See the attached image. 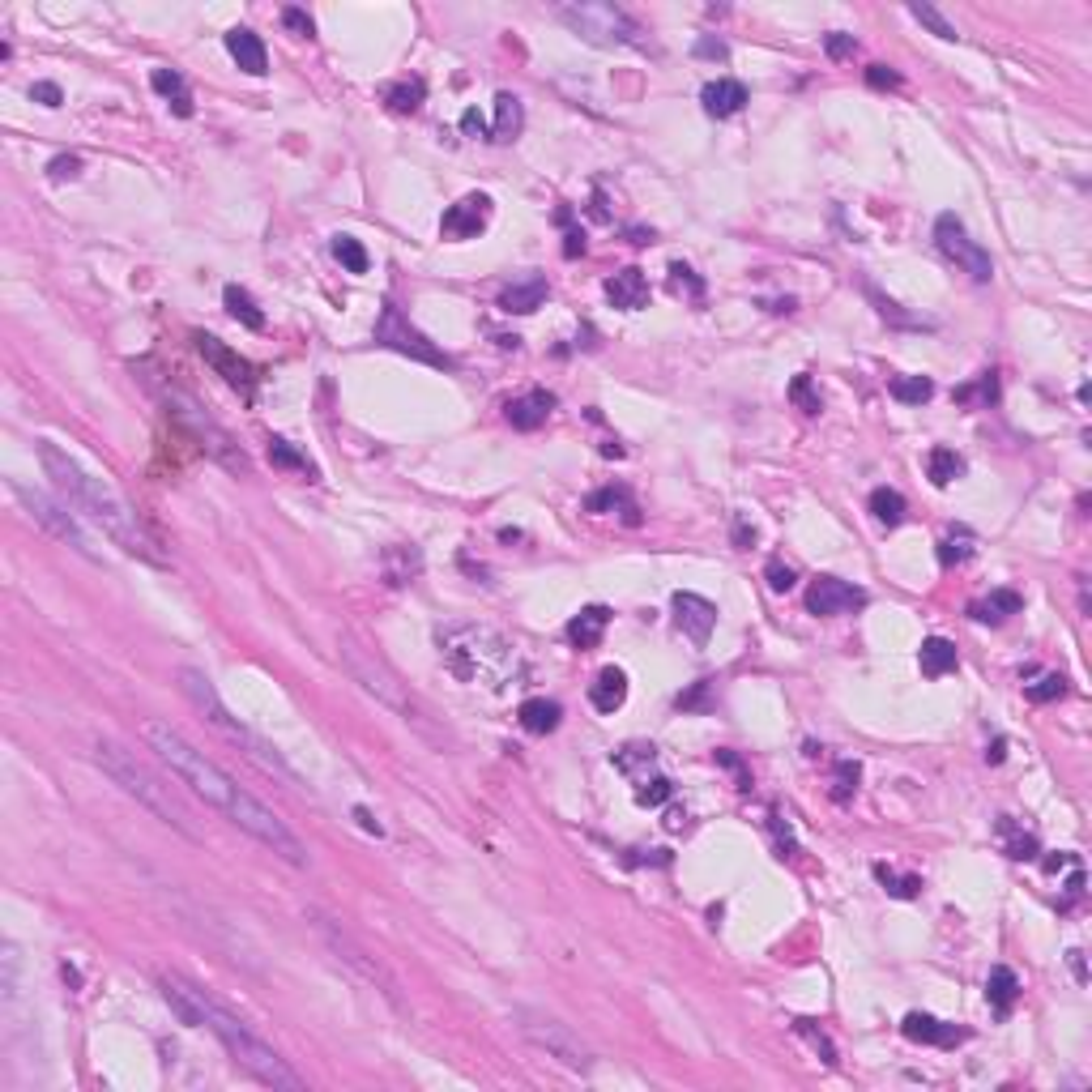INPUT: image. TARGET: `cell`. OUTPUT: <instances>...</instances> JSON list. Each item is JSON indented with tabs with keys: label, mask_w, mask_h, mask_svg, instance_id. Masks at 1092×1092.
<instances>
[{
	"label": "cell",
	"mask_w": 1092,
	"mask_h": 1092,
	"mask_svg": "<svg viewBox=\"0 0 1092 1092\" xmlns=\"http://www.w3.org/2000/svg\"><path fill=\"white\" fill-rule=\"evenodd\" d=\"M141 734H146L150 751H159V760L172 769V777H176L180 786H188L201 802H209L214 811H222L231 824H239L248 836H257V841L265 849H274L282 862H291V867H300V871L311 867L307 845L287 828V819L274 815V806H265L257 793H248L231 773L218 769L205 751H196L188 739H183L180 730H172L167 721H146V730H141Z\"/></svg>",
	"instance_id": "6da1fadb"
},
{
	"label": "cell",
	"mask_w": 1092,
	"mask_h": 1092,
	"mask_svg": "<svg viewBox=\"0 0 1092 1092\" xmlns=\"http://www.w3.org/2000/svg\"><path fill=\"white\" fill-rule=\"evenodd\" d=\"M39 461H44V474L52 478V487L61 491V500L68 508H77V513H86L94 525H103V534L120 550L154 563V568H167V555L159 550V543H154V534L141 525L137 508L124 500L107 478L90 474L86 465H81L77 457H68V452L61 444H52V439H39Z\"/></svg>",
	"instance_id": "7a4b0ae2"
},
{
	"label": "cell",
	"mask_w": 1092,
	"mask_h": 1092,
	"mask_svg": "<svg viewBox=\"0 0 1092 1092\" xmlns=\"http://www.w3.org/2000/svg\"><path fill=\"white\" fill-rule=\"evenodd\" d=\"M159 990H163V999L172 1003V1012L183 1020V1025L214 1032V1037L222 1041V1049L231 1054V1062H235V1067H244L252 1080H261L269 1088H287V1092H300L303 1088V1075L295 1071L265 1037H257L244 1020L226 1012V1007L209 995V990L192 986L188 977H180V973H163L159 977Z\"/></svg>",
	"instance_id": "3957f363"
},
{
	"label": "cell",
	"mask_w": 1092,
	"mask_h": 1092,
	"mask_svg": "<svg viewBox=\"0 0 1092 1092\" xmlns=\"http://www.w3.org/2000/svg\"><path fill=\"white\" fill-rule=\"evenodd\" d=\"M439 662L452 678L461 683H482L491 691H504L521 670V658L513 641H504L500 632L478 628V623H457V628L439 632Z\"/></svg>",
	"instance_id": "277c9868"
},
{
	"label": "cell",
	"mask_w": 1092,
	"mask_h": 1092,
	"mask_svg": "<svg viewBox=\"0 0 1092 1092\" xmlns=\"http://www.w3.org/2000/svg\"><path fill=\"white\" fill-rule=\"evenodd\" d=\"M90 760H94L98 769H103L124 793H129V798H137L141 806H146L150 815H159L163 824H172L180 836H188V841H201V832H196L192 811L183 806V798L163 782L159 773L150 769V764H141L129 747H120V743H111V739H94Z\"/></svg>",
	"instance_id": "5b68a950"
},
{
	"label": "cell",
	"mask_w": 1092,
	"mask_h": 1092,
	"mask_svg": "<svg viewBox=\"0 0 1092 1092\" xmlns=\"http://www.w3.org/2000/svg\"><path fill=\"white\" fill-rule=\"evenodd\" d=\"M180 691H183V696L192 700V708H196V713H201V717H205V721H209V726H214L218 734H226V739H231L235 747H244L248 756L261 764V769L278 773L282 782H291L295 789H300V777H295V769H291V764L282 760L278 751H274V747H269V743L261 739V734H252V730L244 726V721H239V717H231V708L222 704L218 687L209 683V674H205V670H192V666H183V670H180Z\"/></svg>",
	"instance_id": "8992f818"
},
{
	"label": "cell",
	"mask_w": 1092,
	"mask_h": 1092,
	"mask_svg": "<svg viewBox=\"0 0 1092 1092\" xmlns=\"http://www.w3.org/2000/svg\"><path fill=\"white\" fill-rule=\"evenodd\" d=\"M559 22L568 26L572 35H580L593 48H636L649 52V31L632 18L628 9L606 5V0H580V5H559Z\"/></svg>",
	"instance_id": "52a82bcc"
},
{
	"label": "cell",
	"mask_w": 1092,
	"mask_h": 1092,
	"mask_svg": "<svg viewBox=\"0 0 1092 1092\" xmlns=\"http://www.w3.org/2000/svg\"><path fill=\"white\" fill-rule=\"evenodd\" d=\"M337 658H342L346 666V674L359 683L367 696H376L380 704H389L393 713H410V696H406V683L397 678V670L376 654V649H367L359 636H350L342 632L337 636Z\"/></svg>",
	"instance_id": "ba28073f"
},
{
	"label": "cell",
	"mask_w": 1092,
	"mask_h": 1092,
	"mask_svg": "<svg viewBox=\"0 0 1092 1092\" xmlns=\"http://www.w3.org/2000/svg\"><path fill=\"white\" fill-rule=\"evenodd\" d=\"M517 1029H521V1037L538 1045L546 1058H555L563 1062L568 1071H593V1049L580 1041V1032L572 1025H563V1020L555 1016H546V1012H530V1007H521L517 1012Z\"/></svg>",
	"instance_id": "9c48e42d"
},
{
	"label": "cell",
	"mask_w": 1092,
	"mask_h": 1092,
	"mask_svg": "<svg viewBox=\"0 0 1092 1092\" xmlns=\"http://www.w3.org/2000/svg\"><path fill=\"white\" fill-rule=\"evenodd\" d=\"M9 491H13V500H18L26 513H31L35 525H44V530L52 538H61L64 546H73L81 559H90V563H103V555H98V546H94V538L81 530L77 517L68 513V504H56L48 491H39V487H26V482L18 478H9Z\"/></svg>",
	"instance_id": "30bf717a"
},
{
	"label": "cell",
	"mask_w": 1092,
	"mask_h": 1092,
	"mask_svg": "<svg viewBox=\"0 0 1092 1092\" xmlns=\"http://www.w3.org/2000/svg\"><path fill=\"white\" fill-rule=\"evenodd\" d=\"M163 406H167V415L180 419L183 427H188V431L196 435V444H201V448L209 452V457L222 461L231 474H248V457H244V448H239L235 439L226 435V431L218 427V423L209 419L205 410L192 402V397H183V393H176V389H163Z\"/></svg>",
	"instance_id": "8fae6325"
},
{
	"label": "cell",
	"mask_w": 1092,
	"mask_h": 1092,
	"mask_svg": "<svg viewBox=\"0 0 1092 1092\" xmlns=\"http://www.w3.org/2000/svg\"><path fill=\"white\" fill-rule=\"evenodd\" d=\"M316 930H320V939H324V943H329L333 952H337V960L350 964V969L359 973L363 982H372V986H376L380 995H385L393 1007H402V995H397V977H393V973H389L385 964H380L372 952H367V947H359V943H354L342 926H333L329 917H316Z\"/></svg>",
	"instance_id": "7c38bea8"
},
{
	"label": "cell",
	"mask_w": 1092,
	"mask_h": 1092,
	"mask_svg": "<svg viewBox=\"0 0 1092 1092\" xmlns=\"http://www.w3.org/2000/svg\"><path fill=\"white\" fill-rule=\"evenodd\" d=\"M934 244H939V252L947 261H952L960 274H969L973 282H986L995 278V261H990V252L977 244V239H969V231H964V222L956 214H939V222H934Z\"/></svg>",
	"instance_id": "4fadbf2b"
},
{
	"label": "cell",
	"mask_w": 1092,
	"mask_h": 1092,
	"mask_svg": "<svg viewBox=\"0 0 1092 1092\" xmlns=\"http://www.w3.org/2000/svg\"><path fill=\"white\" fill-rule=\"evenodd\" d=\"M376 342L380 346H389L397 354H410V359H419V363H427V367H452V359L439 346H431L427 337H423L415 324H410L402 311H397L393 303L380 307V320H376Z\"/></svg>",
	"instance_id": "5bb4252c"
},
{
	"label": "cell",
	"mask_w": 1092,
	"mask_h": 1092,
	"mask_svg": "<svg viewBox=\"0 0 1092 1092\" xmlns=\"http://www.w3.org/2000/svg\"><path fill=\"white\" fill-rule=\"evenodd\" d=\"M192 342H196V350H201V359H205L209 367H214V372H218V376H222L226 385H231L239 397H248V402H252V397H257V367H252V363L244 359V354L226 350V346L218 342V337H209V333H196Z\"/></svg>",
	"instance_id": "9a60e30c"
},
{
	"label": "cell",
	"mask_w": 1092,
	"mask_h": 1092,
	"mask_svg": "<svg viewBox=\"0 0 1092 1092\" xmlns=\"http://www.w3.org/2000/svg\"><path fill=\"white\" fill-rule=\"evenodd\" d=\"M858 606H867V589L849 585L841 576H819L811 589H806V611L819 619H836V615H854Z\"/></svg>",
	"instance_id": "2e32d148"
},
{
	"label": "cell",
	"mask_w": 1092,
	"mask_h": 1092,
	"mask_svg": "<svg viewBox=\"0 0 1092 1092\" xmlns=\"http://www.w3.org/2000/svg\"><path fill=\"white\" fill-rule=\"evenodd\" d=\"M674 619L691 645H708V636L717 628V606L700 593H674Z\"/></svg>",
	"instance_id": "e0dca14e"
},
{
	"label": "cell",
	"mask_w": 1092,
	"mask_h": 1092,
	"mask_svg": "<svg viewBox=\"0 0 1092 1092\" xmlns=\"http://www.w3.org/2000/svg\"><path fill=\"white\" fill-rule=\"evenodd\" d=\"M491 222V196H482V192H470V196H461L457 205L444 214V222H439V231H444L448 239H474L482 226Z\"/></svg>",
	"instance_id": "ac0fdd59"
},
{
	"label": "cell",
	"mask_w": 1092,
	"mask_h": 1092,
	"mask_svg": "<svg viewBox=\"0 0 1092 1092\" xmlns=\"http://www.w3.org/2000/svg\"><path fill=\"white\" fill-rule=\"evenodd\" d=\"M901 1032L910 1041H917V1045H943V1049H952V1045H960L964 1037H969V1032L964 1029H956V1025H947V1020H934V1016H921V1012H910L901 1020Z\"/></svg>",
	"instance_id": "d6986e66"
},
{
	"label": "cell",
	"mask_w": 1092,
	"mask_h": 1092,
	"mask_svg": "<svg viewBox=\"0 0 1092 1092\" xmlns=\"http://www.w3.org/2000/svg\"><path fill=\"white\" fill-rule=\"evenodd\" d=\"M606 300L623 311H641L649 303V282L641 269H619L615 278H606Z\"/></svg>",
	"instance_id": "ffe728a7"
},
{
	"label": "cell",
	"mask_w": 1092,
	"mask_h": 1092,
	"mask_svg": "<svg viewBox=\"0 0 1092 1092\" xmlns=\"http://www.w3.org/2000/svg\"><path fill=\"white\" fill-rule=\"evenodd\" d=\"M226 52H231V61L244 68V73L252 77H261L265 68H269V56H265V44H261V35H252L244 31V26H235V31H226Z\"/></svg>",
	"instance_id": "44dd1931"
},
{
	"label": "cell",
	"mask_w": 1092,
	"mask_h": 1092,
	"mask_svg": "<svg viewBox=\"0 0 1092 1092\" xmlns=\"http://www.w3.org/2000/svg\"><path fill=\"white\" fill-rule=\"evenodd\" d=\"M700 103H704L708 116L726 120V116H734V111H743V103H747V86H743V81H734V77H717V81H708V86H704Z\"/></svg>",
	"instance_id": "7402d4cb"
},
{
	"label": "cell",
	"mask_w": 1092,
	"mask_h": 1092,
	"mask_svg": "<svg viewBox=\"0 0 1092 1092\" xmlns=\"http://www.w3.org/2000/svg\"><path fill=\"white\" fill-rule=\"evenodd\" d=\"M550 410H555V397L538 389V393H525L517 402H508V423H513L517 431H538L550 419Z\"/></svg>",
	"instance_id": "603a6c76"
},
{
	"label": "cell",
	"mask_w": 1092,
	"mask_h": 1092,
	"mask_svg": "<svg viewBox=\"0 0 1092 1092\" xmlns=\"http://www.w3.org/2000/svg\"><path fill=\"white\" fill-rule=\"evenodd\" d=\"M589 700H593L598 713H615V708H623V700H628V674H623L619 666H606V670L593 678Z\"/></svg>",
	"instance_id": "cb8c5ba5"
},
{
	"label": "cell",
	"mask_w": 1092,
	"mask_h": 1092,
	"mask_svg": "<svg viewBox=\"0 0 1092 1092\" xmlns=\"http://www.w3.org/2000/svg\"><path fill=\"white\" fill-rule=\"evenodd\" d=\"M956 645L952 641H943V636H926L917 649V666H921V674L926 678H939L947 670H956Z\"/></svg>",
	"instance_id": "d4e9b609"
},
{
	"label": "cell",
	"mask_w": 1092,
	"mask_h": 1092,
	"mask_svg": "<svg viewBox=\"0 0 1092 1092\" xmlns=\"http://www.w3.org/2000/svg\"><path fill=\"white\" fill-rule=\"evenodd\" d=\"M606 623H611V611H606V606H585V611L568 623V641L576 649H593V645L602 641Z\"/></svg>",
	"instance_id": "484cf974"
},
{
	"label": "cell",
	"mask_w": 1092,
	"mask_h": 1092,
	"mask_svg": "<svg viewBox=\"0 0 1092 1092\" xmlns=\"http://www.w3.org/2000/svg\"><path fill=\"white\" fill-rule=\"evenodd\" d=\"M521 726L530 730V734H550L559 726V717H563V708L555 700H546V696H534V700H525L521 704Z\"/></svg>",
	"instance_id": "4316f807"
},
{
	"label": "cell",
	"mask_w": 1092,
	"mask_h": 1092,
	"mask_svg": "<svg viewBox=\"0 0 1092 1092\" xmlns=\"http://www.w3.org/2000/svg\"><path fill=\"white\" fill-rule=\"evenodd\" d=\"M546 300V282L543 278H530V282H517V287H508L500 295V307L504 311H517V316H525V311H538Z\"/></svg>",
	"instance_id": "83f0119b"
},
{
	"label": "cell",
	"mask_w": 1092,
	"mask_h": 1092,
	"mask_svg": "<svg viewBox=\"0 0 1092 1092\" xmlns=\"http://www.w3.org/2000/svg\"><path fill=\"white\" fill-rule=\"evenodd\" d=\"M150 86L159 90L163 98H172L176 116H183V120L192 116V94H188V86H183V77L176 73V68H154V73H150Z\"/></svg>",
	"instance_id": "f1b7e54d"
},
{
	"label": "cell",
	"mask_w": 1092,
	"mask_h": 1092,
	"mask_svg": "<svg viewBox=\"0 0 1092 1092\" xmlns=\"http://www.w3.org/2000/svg\"><path fill=\"white\" fill-rule=\"evenodd\" d=\"M1020 606H1025V598H1020L1016 589H995L986 602H973V619H982V623H1003V619H1012L1020 615Z\"/></svg>",
	"instance_id": "f546056e"
},
{
	"label": "cell",
	"mask_w": 1092,
	"mask_h": 1092,
	"mask_svg": "<svg viewBox=\"0 0 1092 1092\" xmlns=\"http://www.w3.org/2000/svg\"><path fill=\"white\" fill-rule=\"evenodd\" d=\"M521 124H525V116H521V98L508 94V90L495 94V129H491V141H517Z\"/></svg>",
	"instance_id": "4dcf8cb0"
},
{
	"label": "cell",
	"mask_w": 1092,
	"mask_h": 1092,
	"mask_svg": "<svg viewBox=\"0 0 1092 1092\" xmlns=\"http://www.w3.org/2000/svg\"><path fill=\"white\" fill-rule=\"evenodd\" d=\"M585 508H589V513H615V508H619L623 521H628V525H641V508H636V500H632V495L623 491V487L593 491L589 500H585Z\"/></svg>",
	"instance_id": "1f68e13d"
},
{
	"label": "cell",
	"mask_w": 1092,
	"mask_h": 1092,
	"mask_svg": "<svg viewBox=\"0 0 1092 1092\" xmlns=\"http://www.w3.org/2000/svg\"><path fill=\"white\" fill-rule=\"evenodd\" d=\"M986 999L990 1007H999V1012H1012V1003L1020 999V977L1007 969V964H999V969H990V982H986Z\"/></svg>",
	"instance_id": "d6a6232c"
},
{
	"label": "cell",
	"mask_w": 1092,
	"mask_h": 1092,
	"mask_svg": "<svg viewBox=\"0 0 1092 1092\" xmlns=\"http://www.w3.org/2000/svg\"><path fill=\"white\" fill-rule=\"evenodd\" d=\"M222 300H226V311H231L239 324H248V329H265V311L257 307V300H252L244 287H226Z\"/></svg>",
	"instance_id": "836d02e7"
},
{
	"label": "cell",
	"mask_w": 1092,
	"mask_h": 1092,
	"mask_svg": "<svg viewBox=\"0 0 1092 1092\" xmlns=\"http://www.w3.org/2000/svg\"><path fill=\"white\" fill-rule=\"evenodd\" d=\"M871 517L879 525H888V530H897V525L905 521V495L892 491V487H875L871 491Z\"/></svg>",
	"instance_id": "e575fe53"
},
{
	"label": "cell",
	"mask_w": 1092,
	"mask_h": 1092,
	"mask_svg": "<svg viewBox=\"0 0 1092 1092\" xmlns=\"http://www.w3.org/2000/svg\"><path fill=\"white\" fill-rule=\"evenodd\" d=\"M926 474H930L934 487H952V482L964 474L960 452H952V448H930V457H926Z\"/></svg>",
	"instance_id": "d590c367"
},
{
	"label": "cell",
	"mask_w": 1092,
	"mask_h": 1092,
	"mask_svg": "<svg viewBox=\"0 0 1092 1092\" xmlns=\"http://www.w3.org/2000/svg\"><path fill=\"white\" fill-rule=\"evenodd\" d=\"M999 836H1003L1007 858H1037V836L1020 828L1012 815H1003V819H999Z\"/></svg>",
	"instance_id": "8d00e7d4"
},
{
	"label": "cell",
	"mask_w": 1092,
	"mask_h": 1092,
	"mask_svg": "<svg viewBox=\"0 0 1092 1092\" xmlns=\"http://www.w3.org/2000/svg\"><path fill=\"white\" fill-rule=\"evenodd\" d=\"M1062 691H1067V678H1062L1058 670H1032L1029 683H1025V696L1032 704H1049V700H1058Z\"/></svg>",
	"instance_id": "74e56055"
},
{
	"label": "cell",
	"mask_w": 1092,
	"mask_h": 1092,
	"mask_svg": "<svg viewBox=\"0 0 1092 1092\" xmlns=\"http://www.w3.org/2000/svg\"><path fill=\"white\" fill-rule=\"evenodd\" d=\"M888 393L897 397L901 406H921V402H930V397H934V385H930L926 376H897L888 385Z\"/></svg>",
	"instance_id": "f35d334b"
},
{
	"label": "cell",
	"mask_w": 1092,
	"mask_h": 1092,
	"mask_svg": "<svg viewBox=\"0 0 1092 1092\" xmlns=\"http://www.w3.org/2000/svg\"><path fill=\"white\" fill-rule=\"evenodd\" d=\"M423 98H427V86H423L419 77H410V81H397V86L385 90V103L393 111H419L423 107Z\"/></svg>",
	"instance_id": "ab89813d"
},
{
	"label": "cell",
	"mask_w": 1092,
	"mask_h": 1092,
	"mask_svg": "<svg viewBox=\"0 0 1092 1092\" xmlns=\"http://www.w3.org/2000/svg\"><path fill=\"white\" fill-rule=\"evenodd\" d=\"M910 18H913V22H921V26H926V31H930V35H939V39H947V44H956V39H960V31H956V22H947V18H943V13H939V9H934V5H910Z\"/></svg>",
	"instance_id": "60d3db41"
},
{
	"label": "cell",
	"mask_w": 1092,
	"mask_h": 1092,
	"mask_svg": "<svg viewBox=\"0 0 1092 1092\" xmlns=\"http://www.w3.org/2000/svg\"><path fill=\"white\" fill-rule=\"evenodd\" d=\"M333 257L342 261L346 274H367V252H363V244L354 235H337L333 239Z\"/></svg>",
	"instance_id": "b9f144b4"
},
{
	"label": "cell",
	"mask_w": 1092,
	"mask_h": 1092,
	"mask_svg": "<svg viewBox=\"0 0 1092 1092\" xmlns=\"http://www.w3.org/2000/svg\"><path fill=\"white\" fill-rule=\"evenodd\" d=\"M269 461L282 465V470H303V474H311V461L291 444V439H269Z\"/></svg>",
	"instance_id": "7bdbcfd3"
},
{
	"label": "cell",
	"mask_w": 1092,
	"mask_h": 1092,
	"mask_svg": "<svg viewBox=\"0 0 1092 1092\" xmlns=\"http://www.w3.org/2000/svg\"><path fill=\"white\" fill-rule=\"evenodd\" d=\"M875 879H879V884H884V888L892 892V897H901V901L917 897V888H921V879H917V875H897V871H888L884 862H879V867H875Z\"/></svg>",
	"instance_id": "ee69618b"
},
{
	"label": "cell",
	"mask_w": 1092,
	"mask_h": 1092,
	"mask_svg": "<svg viewBox=\"0 0 1092 1092\" xmlns=\"http://www.w3.org/2000/svg\"><path fill=\"white\" fill-rule=\"evenodd\" d=\"M789 402L802 410V415H819V393L811 389V376H793L789 385Z\"/></svg>",
	"instance_id": "f6af8a7d"
},
{
	"label": "cell",
	"mask_w": 1092,
	"mask_h": 1092,
	"mask_svg": "<svg viewBox=\"0 0 1092 1092\" xmlns=\"http://www.w3.org/2000/svg\"><path fill=\"white\" fill-rule=\"evenodd\" d=\"M858 777H862V773H858V764H849V760H841V764H836V782H832V798H836V802H845V798H849V793H854V789H858Z\"/></svg>",
	"instance_id": "bcb514c9"
},
{
	"label": "cell",
	"mask_w": 1092,
	"mask_h": 1092,
	"mask_svg": "<svg viewBox=\"0 0 1092 1092\" xmlns=\"http://www.w3.org/2000/svg\"><path fill=\"white\" fill-rule=\"evenodd\" d=\"M764 576H769V589H773V593H789L793 585H798V572H793L789 563H782V559H769Z\"/></svg>",
	"instance_id": "7dc6e473"
},
{
	"label": "cell",
	"mask_w": 1092,
	"mask_h": 1092,
	"mask_svg": "<svg viewBox=\"0 0 1092 1092\" xmlns=\"http://www.w3.org/2000/svg\"><path fill=\"white\" fill-rule=\"evenodd\" d=\"M999 397V380H995V372H986L982 380H977L973 389H956V402H995Z\"/></svg>",
	"instance_id": "c3c4849f"
},
{
	"label": "cell",
	"mask_w": 1092,
	"mask_h": 1092,
	"mask_svg": "<svg viewBox=\"0 0 1092 1092\" xmlns=\"http://www.w3.org/2000/svg\"><path fill=\"white\" fill-rule=\"evenodd\" d=\"M670 793H674L670 782H666V777H654V782H641V789H636V802H641V806H662Z\"/></svg>",
	"instance_id": "681fc988"
},
{
	"label": "cell",
	"mask_w": 1092,
	"mask_h": 1092,
	"mask_svg": "<svg viewBox=\"0 0 1092 1092\" xmlns=\"http://www.w3.org/2000/svg\"><path fill=\"white\" fill-rule=\"evenodd\" d=\"M969 555H973V543H969L964 534H960V538H947V543H939V563H943V568H952V563H964Z\"/></svg>",
	"instance_id": "f907efd6"
},
{
	"label": "cell",
	"mask_w": 1092,
	"mask_h": 1092,
	"mask_svg": "<svg viewBox=\"0 0 1092 1092\" xmlns=\"http://www.w3.org/2000/svg\"><path fill=\"white\" fill-rule=\"evenodd\" d=\"M793 1029H798V1032H802V1037H806V1041H811V1045L819 1049V1054H824V1062H828V1067H832V1062H836V1049H832V1041L824 1037V1032H819V1029L811 1025V1020H798V1025H793Z\"/></svg>",
	"instance_id": "816d5d0a"
},
{
	"label": "cell",
	"mask_w": 1092,
	"mask_h": 1092,
	"mask_svg": "<svg viewBox=\"0 0 1092 1092\" xmlns=\"http://www.w3.org/2000/svg\"><path fill=\"white\" fill-rule=\"evenodd\" d=\"M31 98H39L44 107H61V103H64V94H61V86H56V81H35V86H31Z\"/></svg>",
	"instance_id": "f5cc1de1"
},
{
	"label": "cell",
	"mask_w": 1092,
	"mask_h": 1092,
	"mask_svg": "<svg viewBox=\"0 0 1092 1092\" xmlns=\"http://www.w3.org/2000/svg\"><path fill=\"white\" fill-rule=\"evenodd\" d=\"M824 48H828V56H832V61H845V56L854 52V35H841V31H832V35L824 39Z\"/></svg>",
	"instance_id": "db71d44e"
},
{
	"label": "cell",
	"mask_w": 1092,
	"mask_h": 1092,
	"mask_svg": "<svg viewBox=\"0 0 1092 1092\" xmlns=\"http://www.w3.org/2000/svg\"><path fill=\"white\" fill-rule=\"evenodd\" d=\"M282 22H287L295 35H307V39H311V18H307L303 9H295V5H291V9H282Z\"/></svg>",
	"instance_id": "11a10c76"
},
{
	"label": "cell",
	"mask_w": 1092,
	"mask_h": 1092,
	"mask_svg": "<svg viewBox=\"0 0 1092 1092\" xmlns=\"http://www.w3.org/2000/svg\"><path fill=\"white\" fill-rule=\"evenodd\" d=\"M48 172H52V180H77L81 176V159H56Z\"/></svg>",
	"instance_id": "9f6ffc18"
},
{
	"label": "cell",
	"mask_w": 1092,
	"mask_h": 1092,
	"mask_svg": "<svg viewBox=\"0 0 1092 1092\" xmlns=\"http://www.w3.org/2000/svg\"><path fill=\"white\" fill-rule=\"evenodd\" d=\"M867 81H871V86H901V77L892 73L888 64H871L867 68Z\"/></svg>",
	"instance_id": "6f0895ef"
},
{
	"label": "cell",
	"mask_w": 1092,
	"mask_h": 1092,
	"mask_svg": "<svg viewBox=\"0 0 1092 1092\" xmlns=\"http://www.w3.org/2000/svg\"><path fill=\"white\" fill-rule=\"evenodd\" d=\"M461 133H465V137H487V120H482L478 111L470 107V111L461 116Z\"/></svg>",
	"instance_id": "680465c9"
},
{
	"label": "cell",
	"mask_w": 1092,
	"mask_h": 1092,
	"mask_svg": "<svg viewBox=\"0 0 1092 1092\" xmlns=\"http://www.w3.org/2000/svg\"><path fill=\"white\" fill-rule=\"evenodd\" d=\"M670 274H674V287H678V291H683V287H687L691 295H700V291H704V287H700V282H696V278H691V269H687V265H674V269H670Z\"/></svg>",
	"instance_id": "91938a15"
},
{
	"label": "cell",
	"mask_w": 1092,
	"mask_h": 1092,
	"mask_svg": "<svg viewBox=\"0 0 1092 1092\" xmlns=\"http://www.w3.org/2000/svg\"><path fill=\"white\" fill-rule=\"evenodd\" d=\"M696 56H708V61H726L730 48L717 44V39H700V44H696Z\"/></svg>",
	"instance_id": "94428289"
},
{
	"label": "cell",
	"mask_w": 1092,
	"mask_h": 1092,
	"mask_svg": "<svg viewBox=\"0 0 1092 1092\" xmlns=\"http://www.w3.org/2000/svg\"><path fill=\"white\" fill-rule=\"evenodd\" d=\"M708 704V683H696V691L678 696V708H704Z\"/></svg>",
	"instance_id": "6125c7cd"
},
{
	"label": "cell",
	"mask_w": 1092,
	"mask_h": 1092,
	"mask_svg": "<svg viewBox=\"0 0 1092 1092\" xmlns=\"http://www.w3.org/2000/svg\"><path fill=\"white\" fill-rule=\"evenodd\" d=\"M354 819H359V824H363V832H376V836L385 832V828H380L376 819H372V811H363V806H354Z\"/></svg>",
	"instance_id": "be15d7a7"
},
{
	"label": "cell",
	"mask_w": 1092,
	"mask_h": 1092,
	"mask_svg": "<svg viewBox=\"0 0 1092 1092\" xmlns=\"http://www.w3.org/2000/svg\"><path fill=\"white\" fill-rule=\"evenodd\" d=\"M751 538H756V530H747V525H743V521H739V525H734V543H739V546H747V543H751Z\"/></svg>",
	"instance_id": "e7e4bbea"
},
{
	"label": "cell",
	"mask_w": 1092,
	"mask_h": 1092,
	"mask_svg": "<svg viewBox=\"0 0 1092 1092\" xmlns=\"http://www.w3.org/2000/svg\"><path fill=\"white\" fill-rule=\"evenodd\" d=\"M1071 969H1075V977L1084 982V960H1080V952H1071Z\"/></svg>",
	"instance_id": "03108f58"
}]
</instances>
